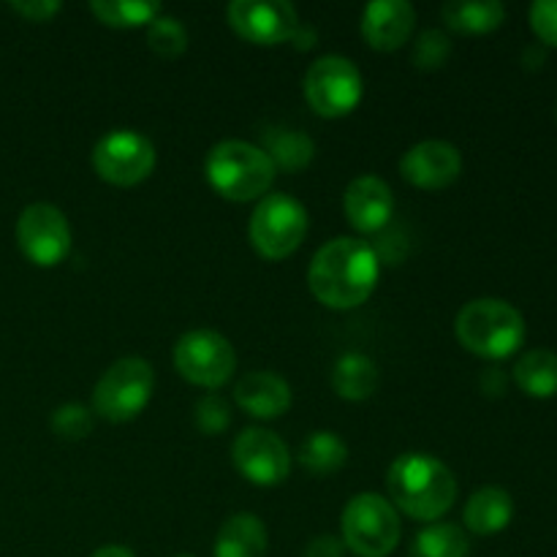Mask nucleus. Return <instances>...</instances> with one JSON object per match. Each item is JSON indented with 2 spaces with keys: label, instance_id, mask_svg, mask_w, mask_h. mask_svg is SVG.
<instances>
[{
  "label": "nucleus",
  "instance_id": "f257e3e1",
  "mask_svg": "<svg viewBox=\"0 0 557 557\" xmlns=\"http://www.w3.org/2000/svg\"><path fill=\"white\" fill-rule=\"evenodd\" d=\"M381 275L375 248L357 237H335L315 250L308 270V283L321 305L348 310L373 294Z\"/></svg>",
  "mask_w": 557,
  "mask_h": 557
},
{
  "label": "nucleus",
  "instance_id": "f03ea898",
  "mask_svg": "<svg viewBox=\"0 0 557 557\" xmlns=\"http://www.w3.org/2000/svg\"><path fill=\"white\" fill-rule=\"evenodd\" d=\"M386 490L395 509L419 522H435L455 506L457 479L438 457L408 451L389 466Z\"/></svg>",
  "mask_w": 557,
  "mask_h": 557
},
{
  "label": "nucleus",
  "instance_id": "7ed1b4c3",
  "mask_svg": "<svg viewBox=\"0 0 557 557\" xmlns=\"http://www.w3.org/2000/svg\"><path fill=\"white\" fill-rule=\"evenodd\" d=\"M275 172L270 156L245 139L218 141L205 158L207 183L228 201H253L267 196Z\"/></svg>",
  "mask_w": 557,
  "mask_h": 557
},
{
  "label": "nucleus",
  "instance_id": "20e7f679",
  "mask_svg": "<svg viewBox=\"0 0 557 557\" xmlns=\"http://www.w3.org/2000/svg\"><path fill=\"white\" fill-rule=\"evenodd\" d=\"M457 341L484 359H506L525 341V319L506 299L482 297L462 305L455 321Z\"/></svg>",
  "mask_w": 557,
  "mask_h": 557
},
{
  "label": "nucleus",
  "instance_id": "39448f33",
  "mask_svg": "<svg viewBox=\"0 0 557 557\" xmlns=\"http://www.w3.org/2000/svg\"><path fill=\"white\" fill-rule=\"evenodd\" d=\"M343 544L359 557H386L400 544V515L379 493H359L341 515Z\"/></svg>",
  "mask_w": 557,
  "mask_h": 557
},
{
  "label": "nucleus",
  "instance_id": "423d86ee",
  "mask_svg": "<svg viewBox=\"0 0 557 557\" xmlns=\"http://www.w3.org/2000/svg\"><path fill=\"white\" fill-rule=\"evenodd\" d=\"M250 245L264 259L281 261L302 245L308 234V210L292 194H267L250 215Z\"/></svg>",
  "mask_w": 557,
  "mask_h": 557
},
{
  "label": "nucleus",
  "instance_id": "0eeeda50",
  "mask_svg": "<svg viewBox=\"0 0 557 557\" xmlns=\"http://www.w3.org/2000/svg\"><path fill=\"white\" fill-rule=\"evenodd\" d=\"M156 389L152 364L141 357H123L103 370L92 389V408L109 422H131L150 403Z\"/></svg>",
  "mask_w": 557,
  "mask_h": 557
},
{
  "label": "nucleus",
  "instance_id": "6e6552de",
  "mask_svg": "<svg viewBox=\"0 0 557 557\" xmlns=\"http://www.w3.org/2000/svg\"><path fill=\"white\" fill-rule=\"evenodd\" d=\"M362 71L343 54H321L305 74V98L321 117L348 114L362 101Z\"/></svg>",
  "mask_w": 557,
  "mask_h": 557
},
{
  "label": "nucleus",
  "instance_id": "1a4fd4ad",
  "mask_svg": "<svg viewBox=\"0 0 557 557\" xmlns=\"http://www.w3.org/2000/svg\"><path fill=\"white\" fill-rule=\"evenodd\" d=\"M174 368L185 381L207 389L226 384L237 368V354L228 337L215 330H190L174 346Z\"/></svg>",
  "mask_w": 557,
  "mask_h": 557
},
{
  "label": "nucleus",
  "instance_id": "9d476101",
  "mask_svg": "<svg viewBox=\"0 0 557 557\" xmlns=\"http://www.w3.org/2000/svg\"><path fill=\"white\" fill-rule=\"evenodd\" d=\"M98 177L112 185H136L156 169V147L134 128H114L92 147Z\"/></svg>",
  "mask_w": 557,
  "mask_h": 557
},
{
  "label": "nucleus",
  "instance_id": "9b49d317",
  "mask_svg": "<svg viewBox=\"0 0 557 557\" xmlns=\"http://www.w3.org/2000/svg\"><path fill=\"white\" fill-rule=\"evenodd\" d=\"M16 245L38 267H54L69 256L71 226L63 210L47 201L27 205L16 218Z\"/></svg>",
  "mask_w": 557,
  "mask_h": 557
},
{
  "label": "nucleus",
  "instance_id": "f8f14e48",
  "mask_svg": "<svg viewBox=\"0 0 557 557\" xmlns=\"http://www.w3.org/2000/svg\"><path fill=\"white\" fill-rule=\"evenodd\" d=\"M232 460L248 482L259 487H275L292 473V451L281 435L264 428H248L232 446Z\"/></svg>",
  "mask_w": 557,
  "mask_h": 557
},
{
  "label": "nucleus",
  "instance_id": "ddd939ff",
  "mask_svg": "<svg viewBox=\"0 0 557 557\" xmlns=\"http://www.w3.org/2000/svg\"><path fill=\"white\" fill-rule=\"evenodd\" d=\"M226 20L234 30L253 44L292 41L299 30V14L286 0H232Z\"/></svg>",
  "mask_w": 557,
  "mask_h": 557
},
{
  "label": "nucleus",
  "instance_id": "4468645a",
  "mask_svg": "<svg viewBox=\"0 0 557 557\" xmlns=\"http://www.w3.org/2000/svg\"><path fill=\"white\" fill-rule=\"evenodd\" d=\"M462 172V156L451 141L424 139L403 152L400 174L417 188L438 190L455 183Z\"/></svg>",
  "mask_w": 557,
  "mask_h": 557
},
{
  "label": "nucleus",
  "instance_id": "2eb2a0df",
  "mask_svg": "<svg viewBox=\"0 0 557 557\" xmlns=\"http://www.w3.org/2000/svg\"><path fill=\"white\" fill-rule=\"evenodd\" d=\"M343 210H346L348 223L359 232H379L389 223L392 210H395V196L386 180L375 174H362L351 180L343 196Z\"/></svg>",
  "mask_w": 557,
  "mask_h": 557
},
{
  "label": "nucleus",
  "instance_id": "dca6fc26",
  "mask_svg": "<svg viewBox=\"0 0 557 557\" xmlns=\"http://www.w3.org/2000/svg\"><path fill=\"white\" fill-rule=\"evenodd\" d=\"M417 25V9L408 0H373L362 11V36L381 52L400 49Z\"/></svg>",
  "mask_w": 557,
  "mask_h": 557
},
{
  "label": "nucleus",
  "instance_id": "f3484780",
  "mask_svg": "<svg viewBox=\"0 0 557 557\" xmlns=\"http://www.w3.org/2000/svg\"><path fill=\"white\" fill-rule=\"evenodd\" d=\"M234 400L256 419H277L292 408V386L283 375L270 370L245 373L234 384Z\"/></svg>",
  "mask_w": 557,
  "mask_h": 557
},
{
  "label": "nucleus",
  "instance_id": "a211bd4d",
  "mask_svg": "<svg viewBox=\"0 0 557 557\" xmlns=\"http://www.w3.org/2000/svg\"><path fill=\"white\" fill-rule=\"evenodd\" d=\"M515 517V500L504 487H482L468 498L466 528L476 536H495L506 531Z\"/></svg>",
  "mask_w": 557,
  "mask_h": 557
},
{
  "label": "nucleus",
  "instance_id": "6ab92c4d",
  "mask_svg": "<svg viewBox=\"0 0 557 557\" xmlns=\"http://www.w3.org/2000/svg\"><path fill=\"white\" fill-rule=\"evenodd\" d=\"M267 528L256 515L239 511L221 525L215 536V557H264Z\"/></svg>",
  "mask_w": 557,
  "mask_h": 557
},
{
  "label": "nucleus",
  "instance_id": "aec40b11",
  "mask_svg": "<svg viewBox=\"0 0 557 557\" xmlns=\"http://www.w3.org/2000/svg\"><path fill=\"white\" fill-rule=\"evenodd\" d=\"M444 22L457 33L482 36L504 25L506 5L500 0H449L441 9Z\"/></svg>",
  "mask_w": 557,
  "mask_h": 557
},
{
  "label": "nucleus",
  "instance_id": "412c9836",
  "mask_svg": "<svg viewBox=\"0 0 557 557\" xmlns=\"http://www.w3.org/2000/svg\"><path fill=\"white\" fill-rule=\"evenodd\" d=\"M261 150L270 156L275 169H283V172L305 169L315 156L313 139L305 131L288 128V125H270L264 131V147Z\"/></svg>",
  "mask_w": 557,
  "mask_h": 557
},
{
  "label": "nucleus",
  "instance_id": "4be33fe9",
  "mask_svg": "<svg viewBox=\"0 0 557 557\" xmlns=\"http://www.w3.org/2000/svg\"><path fill=\"white\" fill-rule=\"evenodd\" d=\"M332 386L346 400H368L379 389V364L368 354H343L332 370Z\"/></svg>",
  "mask_w": 557,
  "mask_h": 557
},
{
  "label": "nucleus",
  "instance_id": "5701e85b",
  "mask_svg": "<svg viewBox=\"0 0 557 557\" xmlns=\"http://www.w3.org/2000/svg\"><path fill=\"white\" fill-rule=\"evenodd\" d=\"M515 381L528 397H547L557 395V354L549 348H533L522 354L515 364Z\"/></svg>",
  "mask_w": 557,
  "mask_h": 557
},
{
  "label": "nucleus",
  "instance_id": "b1692460",
  "mask_svg": "<svg viewBox=\"0 0 557 557\" xmlns=\"http://www.w3.org/2000/svg\"><path fill=\"white\" fill-rule=\"evenodd\" d=\"M348 460V446L332 430H315L299 446V462L308 468L315 476H326V473H335L346 466Z\"/></svg>",
  "mask_w": 557,
  "mask_h": 557
},
{
  "label": "nucleus",
  "instance_id": "393cba45",
  "mask_svg": "<svg viewBox=\"0 0 557 557\" xmlns=\"http://www.w3.org/2000/svg\"><path fill=\"white\" fill-rule=\"evenodd\" d=\"M471 542L460 525L451 522H433L413 539L408 557H468Z\"/></svg>",
  "mask_w": 557,
  "mask_h": 557
},
{
  "label": "nucleus",
  "instance_id": "a878e982",
  "mask_svg": "<svg viewBox=\"0 0 557 557\" xmlns=\"http://www.w3.org/2000/svg\"><path fill=\"white\" fill-rule=\"evenodd\" d=\"M90 11L112 27L150 25L161 14L158 0H92Z\"/></svg>",
  "mask_w": 557,
  "mask_h": 557
},
{
  "label": "nucleus",
  "instance_id": "bb28decb",
  "mask_svg": "<svg viewBox=\"0 0 557 557\" xmlns=\"http://www.w3.org/2000/svg\"><path fill=\"white\" fill-rule=\"evenodd\" d=\"M147 47L161 58H180L188 49V30L172 14H158L147 25Z\"/></svg>",
  "mask_w": 557,
  "mask_h": 557
},
{
  "label": "nucleus",
  "instance_id": "cd10ccee",
  "mask_svg": "<svg viewBox=\"0 0 557 557\" xmlns=\"http://www.w3.org/2000/svg\"><path fill=\"white\" fill-rule=\"evenodd\" d=\"M54 435L65 441H82L92 433V413L82 403H65L52 413Z\"/></svg>",
  "mask_w": 557,
  "mask_h": 557
},
{
  "label": "nucleus",
  "instance_id": "c85d7f7f",
  "mask_svg": "<svg viewBox=\"0 0 557 557\" xmlns=\"http://www.w3.org/2000/svg\"><path fill=\"white\" fill-rule=\"evenodd\" d=\"M451 54V41L444 30L438 27H430L422 36L417 38V47H413V63L422 71L441 69L446 63V58Z\"/></svg>",
  "mask_w": 557,
  "mask_h": 557
},
{
  "label": "nucleus",
  "instance_id": "c756f323",
  "mask_svg": "<svg viewBox=\"0 0 557 557\" xmlns=\"http://www.w3.org/2000/svg\"><path fill=\"white\" fill-rule=\"evenodd\" d=\"M228 406L221 395L210 392V395L201 397L196 403V424H199L201 433L207 435H218L228 428Z\"/></svg>",
  "mask_w": 557,
  "mask_h": 557
},
{
  "label": "nucleus",
  "instance_id": "7c9ffc66",
  "mask_svg": "<svg viewBox=\"0 0 557 557\" xmlns=\"http://www.w3.org/2000/svg\"><path fill=\"white\" fill-rule=\"evenodd\" d=\"M531 27L547 47H557V0H536L531 5Z\"/></svg>",
  "mask_w": 557,
  "mask_h": 557
},
{
  "label": "nucleus",
  "instance_id": "2f4dec72",
  "mask_svg": "<svg viewBox=\"0 0 557 557\" xmlns=\"http://www.w3.org/2000/svg\"><path fill=\"white\" fill-rule=\"evenodd\" d=\"M11 9L30 22H47L49 16H54L63 9V3L60 0H14Z\"/></svg>",
  "mask_w": 557,
  "mask_h": 557
},
{
  "label": "nucleus",
  "instance_id": "473e14b6",
  "mask_svg": "<svg viewBox=\"0 0 557 557\" xmlns=\"http://www.w3.org/2000/svg\"><path fill=\"white\" fill-rule=\"evenodd\" d=\"M305 557H346V544L341 536H332V533H321L313 536L305 547Z\"/></svg>",
  "mask_w": 557,
  "mask_h": 557
},
{
  "label": "nucleus",
  "instance_id": "72a5a7b5",
  "mask_svg": "<svg viewBox=\"0 0 557 557\" xmlns=\"http://www.w3.org/2000/svg\"><path fill=\"white\" fill-rule=\"evenodd\" d=\"M92 557H136L128 547H120V544H107V547L96 549Z\"/></svg>",
  "mask_w": 557,
  "mask_h": 557
},
{
  "label": "nucleus",
  "instance_id": "f704fd0d",
  "mask_svg": "<svg viewBox=\"0 0 557 557\" xmlns=\"http://www.w3.org/2000/svg\"><path fill=\"white\" fill-rule=\"evenodd\" d=\"M177 557H190V555H177Z\"/></svg>",
  "mask_w": 557,
  "mask_h": 557
}]
</instances>
